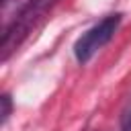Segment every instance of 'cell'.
Returning a JSON list of instances; mask_svg holds the SVG:
<instances>
[{"label":"cell","instance_id":"1","mask_svg":"<svg viewBox=\"0 0 131 131\" xmlns=\"http://www.w3.org/2000/svg\"><path fill=\"white\" fill-rule=\"evenodd\" d=\"M119 25H121V14L117 12V14L104 16V18L98 20L94 27H90V29L76 41V45H74V55H76V59H78L80 63L90 61L92 55L113 39V35H115V31L119 29Z\"/></svg>","mask_w":131,"mask_h":131},{"label":"cell","instance_id":"2","mask_svg":"<svg viewBox=\"0 0 131 131\" xmlns=\"http://www.w3.org/2000/svg\"><path fill=\"white\" fill-rule=\"evenodd\" d=\"M45 2L47 0H2V41H6L12 31H25Z\"/></svg>","mask_w":131,"mask_h":131},{"label":"cell","instance_id":"3","mask_svg":"<svg viewBox=\"0 0 131 131\" xmlns=\"http://www.w3.org/2000/svg\"><path fill=\"white\" fill-rule=\"evenodd\" d=\"M121 129H123V131H131V102H129L127 108L123 111V117H121Z\"/></svg>","mask_w":131,"mask_h":131},{"label":"cell","instance_id":"4","mask_svg":"<svg viewBox=\"0 0 131 131\" xmlns=\"http://www.w3.org/2000/svg\"><path fill=\"white\" fill-rule=\"evenodd\" d=\"M0 102H2V121H6L8 115H10V96L4 94V96L0 98Z\"/></svg>","mask_w":131,"mask_h":131}]
</instances>
